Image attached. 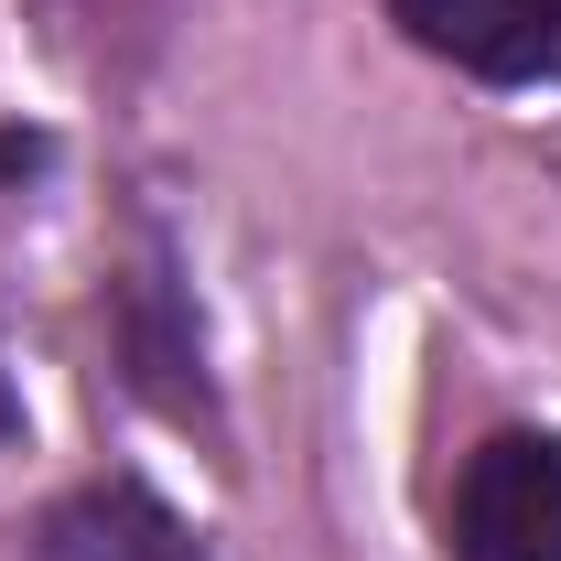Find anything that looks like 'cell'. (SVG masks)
I'll use <instances>...</instances> for the list:
<instances>
[{
	"label": "cell",
	"instance_id": "cell-2",
	"mask_svg": "<svg viewBox=\"0 0 561 561\" xmlns=\"http://www.w3.org/2000/svg\"><path fill=\"white\" fill-rule=\"evenodd\" d=\"M432 55H454L465 76H496V87H529V76H561V11L551 0H389Z\"/></svg>",
	"mask_w": 561,
	"mask_h": 561
},
{
	"label": "cell",
	"instance_id": "cell-3",
	"mask_svg": "<svg viewBox=\"0 0 561 561\" xmlns=\"http://www.w3.org/2000/svg\"><path fill=\"white\" fill-rule=\"evenodd\" d=\"M33 561H206V540L162 507L151 486H87L44 518Z\"/></svg>",
	"mask_w": 561,
	"mask_h": 561
},
{
	"label": "cell",
	"instance_id": "cell-5",
	"mask_svg": "<svg viewBox=\"0 0 561 561\" xmlns=\"http://www.w3.org/2000/svg\"><path fill=\"white\" fill-rule=\"evenodd\" d=\"M551 11H561V0H551Z\"/></svg>",
	"mask_w": 561,
	"mask_h": 561
},
{
	"label": "cell",
	"instance_id": "cell-4",
	"mask_svg": "<svg viewBox=\"0 0 561 561\" xmlns=\"http://www.w3.org/2000/svg\"><path fill=\"white\" fill-rule=\"evenodd\" d=\"M11 432H22V400H11V378H0V443H11Z\"/></svg>",
	"mask_w": 561,
	"mask_h": 561
},
{
	"label": "cell",
	"instance_id": "cell-1",
	"mask_svg": "<svg viewBox=\"0 0 561 561\" xmlns=\"http://www.w3.org/2000/svg\"><path fill=\"white\" fill-rule=\"evenodd\" d=\"M454 561H561V443L496 432L454 476Z\"/></svg>",
	"mask_w": 561,
	"mask_h": 561
}]
</instances>
